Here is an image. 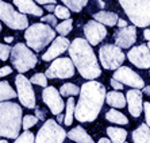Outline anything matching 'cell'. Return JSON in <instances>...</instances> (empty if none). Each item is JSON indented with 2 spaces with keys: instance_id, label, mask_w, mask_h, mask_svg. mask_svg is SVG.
Instances as JSON below:
<instances>
[{
  "instance_id": "2",
  "label": "cell",
  "mask_w": 150,
  "mask_h": 143,
  "mask_svg": "<svg viewBox=\"0 0 150 143\" xmlns=\"http://www.w3.org/2000/svg\"><path fill=\"white\" fill-rule=\"evenodd\" d=\"M69 57L73 61L76 69L81 74L83 78L93 80L101 74V69L99 66L98 58L95 56L92 46L88 43L87 39L76 38L70 42Z\"/></svg>"
},
{
  "instance_id": "51",
  "label": "cell",
  "mask_w": 150,
  "mask_h": 143,
  "mask_svg": "<svg viewBox=\"0 0 150 143\" xmlns=\"http://www.w3.org/2000/svg\"><path fill=\"white\" fill-rule=\"evenodd\" d=\"M125 143H126V142H125Z\"/></svg>"
},
{
  "instance_id": "33",
  "label": "cell",
  "mask_w": 150,
  "mask_h": 143,
  "mask_svg": "<svg viewBox=\"0 0 150 143\" xmlns=\"http://www.w3.org/2000/svg\"><path fill=\"white\" fill-rule=\"evenodd\" d=\"M54 15L59 19H69L70 18V10L68 7H64V6H56V10H54Z\"/></svg>"
},
{
  "instance_id": "12",
  "label": "cell",
  "mask_w": 150,
  "mask_h": 143,
  "mask_svg": "<svg viewBox=\"0 0 150 143\" xmlns=\"http://www.w3.org/2000/svg\"><path fill=\"white\" fill-rule=\"evenodd\" d=\"M112 78L118 80L119 82H122L123 85H129V87L134 88V89H143L145 87V81L138 73H135L133 69H130L129 66H120L114 72Z\"/></svg>"
},
{
  "instance_id": "15",
  "label": "cell",
  "mask_w": 150,
  "mask_h": 143,
  "mask_svg": "<svg viewBox=\"0 0 150 143\" xmlns=\"http://www.w3.org/2000/svg\"><path fill=\"white\" fill-rule=\"evenodd\" d=\"M84 35L91 46H96L107 37V28L98 20H89L84 26Z\"/></svg>"
},
{
  "instance_id": "26",
  "label": "cell",
  "mask_w": 150,
  "mask_h": 143,
  "mask_svg": "<svg viewBox=\"0 0 150 143\" xmlns=\"http://www.w3.org/2000/svg\"><path fill=\"white\" fill-rule=\"evenodd\" d=\"M18 96L16 92L11 88V85L7 81H0V103L6 100H12Z\"/></svg>"
},
{
  "instance_id": "21",
  "label": "cell",
  "mask_w": 150,
  "mask_h": 143,
  "mask_svg": "<svg viewBox=\"0 0 150 143\" xmlns=\"http://www.w3.org/2000/svg\"><path fill=\"white\" fill-rule=\"evenodd\" d=\"M105 101L107 104L114 107V108H125L127 101H126V96L120 91H111L105 94Z\"/></svg>"
},
{
  "instance_id": "39",
  "label": "cell",
  "mask_w": 150,
  "mask_h": 143,
  "mask_svg": "<svg viewBox=\"0 0 150 143\" xmlns=\"http://www.w3.org/2000/svg\"><path fill=\"white\" fill-rule=\"evenodd\" d=\"M111 87L114 88V89H116V91H120V89H123V84L122 82H119L118 80H115V78H111Z\"/></svg>"
},
{
  "instance_id": "37",
  "label": "cell",
  "mask_w": 150,
  "mask_h": 143,
  "mask_svg": "<svg viewBox=\"0 0 150 143\" xmlns=\"http://www.w3.org/2000/svg\"><path fill=\"white\" fill-rule=\"evenodd\" d=\"M143 111H145V122L150 127V101L143 103Z\"/></svg>"
},
{
  "instance_id": "41",
  "label": "cell",
  "mask_w": 150,
  "mask_h": 143,
  "mask_svg": "<svg viewBox=\"0 0 150 143\" xmlns=\"http://www.w3.org/2000/svg\"><path fill=\"white\" fill-rule=\"evenodd\" d=\"M143 37H145V39L147 41V47L150 49V28H146V30L143 31Z\"/></svg>"
},
{
  "instance_id": "38",
  "label": "cell",
  "mask_w": 150,
  "mask_h": 143,
  "mask_svg": "<svg viewBox=\"0 0 150 143\" xmlns=\"http://www.w3.org/2000/svg\"><path fill=\"white\" fill-rule=\"evenodd\" d=\"M11 73H12V68H10V66L0 68V78H1V77L8 76V74H11Z\"/></svg>"
},
{
  "instance_id": "6",
  "label": "cell",
  "mask_w": 150,
  "mask_h": 143,
  "mask_svg": "<svg viewBox=\"0 0 150 143\" xmlns=\"http://www.w3.org/2000/svg\"><path fill=\"white\" fill-rule=\"evenodd\" d=\"M11 62L19 73H26L30 69L35 68L38 59L27 45L19 42L11 50Z\"/></svg>"
},
{
  "instance_id": "45",
  "label": "cell",
  "mask_w": 150,
  "mask_h": 143,
  "mask_svg": "<svg viewBox=\"0 0 150 143\" xmlns=\"http://www.w3.org/2000/svg\"><path fill=\"white\" fill-rule=\"evenodd\" d=\"M143 93H146L147 96H150V85H145V87H143Z\"/></svg>"
},
{
  "instance_id": "13",
  "label": "cell",
  "mask_w": 150,
  "mask_h": 143,
  "mask_svg": "<svg viewBox=\"0 0 150 143\" xmlns=\"http://www.w3.org/2000/svg\"><path fill=\"white\" fill-rule=\"evenodd\" d=\"M42 100L47 107H49L50 112L53 115H59L61 112L64 111V100L61 97V93L57 88L54 87H46L43 91H42Z\"/></svg>"
},
{
  "instance_id": "27",
  "label": "cell",
  "mask_w": 150,
  "mask_h": 143,
  "mask_svg": "<svg viewBox=\"0 0 150 143\" xmlns=\"http://www.w3.org/2000/svg\"><path fill=\"white\" fill-rule=\"evenodd\" d=\"M59 93L64 97H72V96H76V94H80V88L76 84H72V82H65L59 88Z\"/></svg>"
},
{
  "instance_id": "32",
  "label": "cell",
  "mask_w": 150,
  "mask_h": 143,
  "mask_svg": "<svg viewBox=\"0 0 150 143\" xmlns=\"http://www.w3.org/2000/svg\"><path fill=\"white\" fill-rule=\"evenodd\" d=\"M14 143H35V136L30 131H25L18 136Z\"/></svg>"
},
{
  "instance_id": "50",
  "label": "cell",
  "mask_w": 150,
  "mask_h": 143,
  "mask_svg": "<svg viewBox=\"0 0 150 143\" xmlns=\"http://www.w3.org/2000/svg\"><path fill=\"white\" fill-rule=\"evenodd\" d=\"M0 32H1V23H0Z\"/></svg>"
},
{
  "instance_id": "10",
  "label": "cell",
  "mask_w": 150,
  "mask_h": 143,
  "mask_svg": "<svg viewBox=\"0 0 150 143\" xmlns=\"http://www.w3.org/2000/svg\"><path fill=\"white\" fill-rule=\"evenodd\" d=\"M15 85H16L18 97L21 100V104L28 109L37 108V100H35L34 89L31 87V81L22 73H19L15 77Z\"/></svg>"
},
{
  "instance_id": "3",
  "label": "cell",
  "mask_w": 150,
  "mask_h": 143,
  "mask_svg": "<svg viewBox=\"0 0 150 143\" xmlns=\"http://www.w3.org/2000/svg\"><path fill=\"white\" fill-rule=\"evenodd\" d=\"M22 108L12 101L0 103V136L8 139H16L22 126Z\"/></svg>"
},
{
  "instance_id": "40",
  "label": "cell",
  "mask_w": 150,
  "mask_h": 143,
  "mask_svg": "<svg viewBox=\"0 0 150 143\" xmlns=\"http://www.w3.org/2000/svg\"><path fill=\"white\" fill-rule=\"evenodd\" d=\"M35 116L38 118V120H45L46 119V112L41 108H35Z\"/></svg>"
},
{
  "instance_id": "5",
  "label": "cell",
  "mask_w": 150,
  "mask_h": 143,
  "mask_svg": "<svg viewBox=\"0 0 150 143\" xmlns=\"http://www.w3.org/2000/svg\"><path fill=\"white\" fill-rule=\"evenodd\" d=\"M119 4L135 27L150 26V0H119Z\"/></svg>"
},
{
  "instance_id": "49",
  "label": "cell",
  "mask_w": 150,
  "mask_h": 143,
  "mask_svg": "<svg viewBox=\"0 0 150 143\" xmlns=\"http://www.w3.org/2000/svg\"><path fill=\"white\" fill-rule=\"evenodd\" d=\"M0 143H8L7 140H4V139H0Z\"/></svg>"
},
{
  "instance_id": "46",
  "label": "cell",
  "mask_w": 150,
  "mask_h": 143,
  "mask_svg": "<svg viewBox=\"0 0 150 143\" xmlns=\"http://www.w3.org/2000/svg\"><path fill=\"white\" fill-rule=\"evenodd\" d=\"M98 143H112V142H111L110 139H107V138H101V139L99 140Z\"/></svg>"
},
{
  "instance_id": "11",
  "label": "cell",
  "mask_w": 150,
  "mask_h": 143,
  "mask_svg": "<svg viewBox=\"0 0 150 143\" xmlns=\"http://www.w3.org/2000/svg\"><path fill=\"white\" fill-rule=\"evenodd\" d=\"M74 63L68 57L53 59L52 65L46 70L47 78H70L74 76Z\"/></svg>"
},
{
  "instance_id": "4",
  "label": "cell",
  "mask_w": 150,
  "mask_h": 143,
  "mask_svg": "<svg viewBox=\"0 0 150 143\" xmlns=\"http://www.w3.org/2000/svg\"><path fill=\"white\" fill-rule=\"evenodd\" d=\"M25 39L27 46L34 51H42L50 42L56 39V31L45 23H34L26 28Z\"/></svg>"
},
{
  "instance_id": "31",
  "label": "cell",
  "mask_w": 150,
  "mask_h": 143,
  "mask_svg": "<svg viewBox=\"0 0 150 143\" xmlns=\"http://www.w3.org/2000/svg\"><path fill=\"white\" fill-rule=\"evenodd\" d=\"M30 81H31V84L39 85V87H43V88L47 87V77H46L45 73H35Z\"/></svg>"
},
{
  "instance_id": "17",
  "label": "cell",
  "mask_w": 150,
  "mask_h": 143,
  "mask_svg": "<svg viewBox=\"0 0 150 143\" xmlns=\"http://www.w3.org/2000/svg\"><path fill=\"white\" fill-rule=\"evenodd\" d=\"M126 101L129 105V112L133 118H139L143 111V99L142 92L139 89H129L126 93Z\"/></svg>"
},
{
  "instance_id": "47",
  "label": "cell",
  "mask_w": 150,
  "mask_h": 143,
  "mask_svg": "<svg viewBox=\"0 0 150 143\" xmlns=\"http://www.w3.org/2000/svg\"><path fill=\"white\" fill-rule=\"evenodd\" d=\"M4 41H6V43H11L12 41H14V37H6Z\"/></svg>"
},
{
  "instance_id": "16",
  "label": "cell",
  "mask_w": 150,
  "mask_h": 143,
  "mask_svg": "<svg viewBox=\"0 0 150 143\" xmlns=\"http://www.w3.org/2000/svg\"><path fill=\"white\" fill-rule=\"evenodd\" d=\"M115 45L120 49H129L137 41V27L135 26H126L123 28H119L114 35Z\"/></svg>"
},
{
  "instance_id": "14",
  "label": "cell",
  "mask_w": 150,
  "mask_h": 143,
  "mask_svg": "<svg viewBox=\"0 0 150 143\" xmlns=\"http://www.w3.org/2000/svg\"><path fill=\"white\" fill-rule=\"evenodd\" d=\"M127 58L134 66L139 69H149L150 68V49L147 45L134 46L127 53Z\"/></svg>"
},
{
  "instance_id": "7",
  "label": "cell",
  "mask_w": 150,
  "mask_h": 143,
  "mask_svg": "<svg viewBox=\"0 0 150 143\" xmlns=\"http://www.w3.org/2000/svg\"><path fill=\"white\" fill-rule=\"evenodd\" d=\"M67 132L57 120L47 119L35 136V143H64Z\"/></svg>"
},
{
  "instance_id": "22",
  "label": "cell",
  "mask_w": 150,
  "mask_h": 143,
  "mask_svg": "<svg viewBox=\"0 0 150 143\" xmlns=\"http://www.w3.org/2000/svg\"><path fill=\"white\" fill-rule=\"evenodd\" d=\"M93 19L95 20H98L99 23H101V25L112 27V26H115L116 23H118L119 16H118V14H115V12L100 11V12H96V14L93 15Z\"/></svg>"
},
{
  "instance_id": "23",
  "label": "cell",
  "mask_w": 150,
  "mask_h": 143,
  "mask_svg": "<svg viewBox=\"0 0 150 143\" xmlns=\"http://www.w3.org/2000/svg\"><path fill=\"white\" fill-rule=\"evenodd\" d=\"M134 143H150V127L146 123H142L133 131Z\"/></svg>"
},
{
  "instance_id": "42",
  "label": "cell",
  "mask_w": 150,
  "mask_h": 143,
  "mask_svg": "<svg viewBox=\"0 0 150 143\" xmlns=\"http://www.w3.org/2000/svg\"><path fill=\"white\" fill-rule=\"evenodd\" d=\"M35 3L46 6V4H56V0H35Z\"/></svg>"
},
{
  "instance_id": "18",
  "label": "cell",
  "mask_w": 150,
  "mask_h": 143,
  "mask_svg": "<svg viewBox=\"0 0 150 143\" xmlns=\"http://www.w3.org/2000/svg\"><path fill=\"white\" fill-rule=\"evenodd\" d=\"M70 46V42L68 41L65 37H57L53 43L50 45V47L46 50V53H43L42 59L43 61H53L57 57H59L62 53H65Z\"/></svg>"
},
{
  "instance_id": "30",
  "label": "cell",
  "mask_w": 150,
  "mask_h": 143,
  "mask_svg": "<svg viewBox=\"0 0 150 143\" xmlns=\"http://www.w3.org/2000/svg\"><path fill=\"white\" fill-rule=\"evenodd\" d=\"M72 27H73V20L72 19H65V20H62L61 23H58V25L56 26L57 28V32H58L61 37H65V35H68L70 31H72Z\"/></svg>"
},
{
  "instance_id": "9",
  "label": "cell",
  "mask_w": 150,
  "mask_h": 143,
  "mask_svg": "<svg viewBox=\"0 0 150 143\" xmlns=\"http://www.w3.org/2000/svg\"><path fill=\"white\" fill-rule=\"evenodd\" d=\"M0 20L12 30H25L28 27V19L25 14L15 11L11 4L0 0Z\"/></svg>"
},
{
  "instance_id": "29",
  "label": "cell",
  "mask_w": 150,
  "mask_h": 143,
  "mask_svg": "<svg viewBox=\"0 0 150 143\" xmlns=\"http://www.w3.org/2000/svg\"><path fill=\"white\" fill-rule=\"evenodd\" d=\"M61 1L65 4V7L73 12H80L88 3V0H61Z\"/></svg>"
},
{
  "instance_id": "28",
  "label": "cell",
  "mask_w": 150,
  "mask_h": 143,
  "mask_svg": "<svg viewBox=\"0 0 150 143\" xmlns=\"http://www.w3.org/2000/svg\"><path fill=\"white\" fill-rule=\"evenodd\" d=\"M65 108H67V113H65V118H64V123H65V126H72V123H73V116H74V108H76L73 97H70L69 100L67 101Z\"/></svg>"
},
{
  "instance_id": "36",
  "label": "cell",
  "mask_w": 150,
  "mask_h": 143,
  "mask_svg": "<svg viewBox=\"0 0 150 143\" xmlns=\"http://www.w3.org/2000/svg\"><path fill=\"white\" fill-rule=\"evenodd\" d=\"M42 23H47L49 26H57L58 23H57V16L53 14H49V15H45V16L41 18Z\"/></svg>"
},
{
  "instance_id": "25",
  "label": "cell",
  "mask_w": 150,
  "mask_h": 143,
  "mask_svg": "<svg viewBox=\"0 0 150 143\" xmlns=\"http://www.w3.org/2000/svg\"><path fill=\"white\" fill-rule=\"evenodd\" d=\"M105 119L111 123H115V124H122V126L129 124V119L126 118V115H123L122 112H119L118 109H115V108L110 109V111L105 113Z\"/></svg>"
},
{
  "instance_id": "35",
  "label": "cell",
  "mask_w": 150,
  "mask_h": 143,
  "mask_svg": "<svg viewBox=\"0 0 150 143\" xmlns=\"http://www.w3.org/2000/svg\"><path fill=\"white\" fill-rule=\"evenodd\" d=\"M11 50L12 49H11L8 45L0 43V59H1V61H7L10 54H11Z\"/></svg>"
},
{
  "instance_id": "34",
  "label": "cell",
  "mask_w": 150,
  "mask_h": 143,
  "mask_svg": "<svg viewBox=\"0 0 150 143\" xmlns=\"http://www.w3.org/2000/svg\"><path fill=\"white\" fill-rule=\"evenodd\" d=\"M37 123H38V118H37V116L26 115L25 118H23V120H22V127H23V130H26V131H27L28 128L34 127Z\"/></svg>"
},
{
  "instance_id": "8",
  "label": "cell",
  "mask_w": 150,
  "mask_h": 143,
  "mask_svg": "<svg viewBox=\"0 0 150 143\" xmlns=\"http://www.w3.org/2000/svg\"><path fill=\"white\" fill-rule=\"evenodd\" d=\"M99 59H100L101 66L107 70H114L122 66L125 62L126 56L122 49L116 45H103L99 49Z\"/></svg>"
},
{
  "instance_id": "19",
  "label": "cell",
  "mask_w": 150,
  "mask_h": 143,
  "mask_svg": "<svg viewBox=\"0 0 150 143\" xmlns=\"http://www.w3.org/2000/svg\"><path fill=\"white\" fill-rule=\"evenodd\" d=\"M15 7H18L19 12L27 15H34V16H42L43 11L35 3L34 0H14Z\"/></svg>"
},
{
  "instance_id": "44",
  "label": "cell",
  "mask_w": 150,
  "mask_h": 143,
  "mask_svg": "<svg viewBox=\"0 0 150 143\" xmlns=\"http://www.w3.org/2000/svg\"><path fill=\"white\" fill-rule=\"evenodd\" d=\"M116 25H118V27H119V28H123V27H126V26H127V22L123 20V19H119Z\"/></svg>"
},
{
  "instance_id": "1",
  "label": "cell",
  "mask_w": 150,
  "mask_h": 143,
  "mask_svg": "<svg viewBox=\"0 0 150 143\" xmlns=\"http://www.w3.org/2000/svg\"><path fill=\"white\" fill-rule=\"evenodd\" d=\"M105 88L98 81L89 80L80 88V99L74 108V118L81 123H91L99 116L105 101Z\"/></svg>"
},
{
  "instance_id": "48",
  "label": "cell",
  "mask_w": 150,
  "mask_h": 143,
  "mask_svg": "<svg viewBox=\"0 0 150 143\" xmlns=\"http://www.w3.org/2000/svg\"><path fill=\"white\" fill-rule=\"evenodd\" d=\"M64 122V116L59 113V115H57V123H62Z\"/></svg>"
},
{
  "instance_id": "20",
  "label": "cell",
  "mask_w": 150,
  "mask_h": 143,
  "mask_svg": "<svg viewBox=\"0 0 150 143\" xmlns=\"http://www.w3.org/2000/svg\"><path fill=\"white\" fill-rule=\"evenodd\" d=\"M68 138L76 143H95L91 135H88V132L81 126H77L73 130H70L68 132Z\"/></svg>"
},
{
  "instance_id": "24",
  "label": "cell",
  "mask_w": 150,
  "mask_h": 143,
  "mask_svg": "<svg viewBox=\"0 0 150 143\" xmlns=\"http://www.w3.org/2000/svg\"><path fill=\"white\" fill-rule=\"evenodd\" d=\"M107 135L112 143H125L127 138V131L118 127H107Z\"/></svg>"
},
{
  "instance_id": "43",
  "label": "cell",
  "mask_w": 150,
  "mask_h": 143,
  "mask_svg": "<svg viewBox=\"0 0 150 143\" xmlns=\"http://www.w3.org/2000/svg\"><path fill=\"white\" fill-rule=\"evenodd\" d=\"M45 10L49 11V12H53V11L56 10V4H46V6H45Z\"/></svg>"
}]
</instances>
